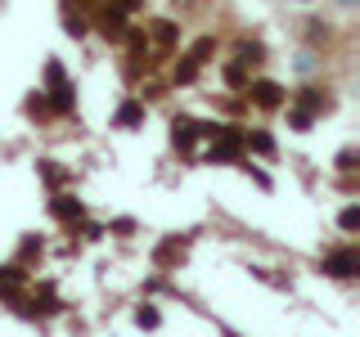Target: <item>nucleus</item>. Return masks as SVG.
I'll list each match as a JSON object with an SVG mask.
<instances>
[{
    "label": "nucleus",
    "instance_id": "nucleus-9",
    "mask_svg": "<svg viewBox=\"0 0 360 337\" xmlns=\"http://www.w3.org/2000/svg\"><path fill=\"white\" fill-rule=\"evenodd\" d=\"M288 104L292 108H302V112H311V117H320V112H329V90H320V86H302L297 95H288Z\"/></svg>",
    "mask_w": 360,
    "mask_h": 337
},
{
    "label": "nucleus",
    "instance_id": "nucleus-26",
    "mask_svg": "<svg viewBox=\"0 0 360 337\" xmlns=\"http://www.w3.org/2000/svg\"><path fill=\"white\" fill-rule=\"evenodd\" d=\"M176 5H180V9H194V5H198V0H176Z\"/></svg>",
    "mask_w": 360,
    "mask_h": 337
},
{
    "label": "nucleus",
    "instance_id": "nucleus-5",
    "mask_svg": "<svg viewBox=\"0 0 360 337\" xmlns=\"http://www.w3.org/2000/svg\"><path fill=\"white\" fill-rule=\"evenodd\" d=\"M50 216L68 225V230H77V225L86 220V202L77 198V194H63V189H54V198H50Z\"/></svg>",
    "mask_w": 360,
    "mask_h": 337
},
{
    "label": "nucleus",
    "instance_id": "nucleus-1",
    "mask_svg": "<svg viewBox=\"0 0 360 337\" xmlns=\"http://www.w3.org/2000/svg\"><path fill=\"white\" fill-rule=\"evenodd\" d=\"M45 95H50L54 117H68V112L77 108V86L68 81V72H63V63H59V59L45 63Z\"/></svg>",
    "mask_w": 360,
    "mask_h": 337
},
{
    "label": "nucleus",
    "instance_id": "nucleus-21",
    "mask_svg": "<svg viewBox=\"0 0 360 337\" xmlns=\"http://www.w3.org/2000/svg\"><path fill=\"white\" fill-rule=\"evenodd\" d=\"M338 230L352 239V234H360V207H342L338 211Z\"/></svg>",
    "mask_w": 360,
    "mask_h": 337
},
{
    "label": "nucleus",
    "instance_id": "nucleus-24",
    "mask_svg": "<svg viewBox=\"0 0 360 337\" xmlns=\"http://www.w3.org/2000/svg\"><path fill=\"white\" fill-rule=\"evenodd\" d=\"M356 162H360V153H356V149H342V153H338V171H342V176H352V171H356Z\"/></svg>",
    "mask_w": 360,
    "mask_h": 337
},
{
    "label": "nucleus",
    "instance_id": "nucleus-20",
    "mask_svg": "<svg viewBox=\"0 0 360 337\" xmlns=\"http://www.w3.org/2000/svg\"><path fill=\"white\" fill-rule=\"evenodd\" d=\"M37 166H41V180H45V189H50V194L68 185V171H63L59 162H37Z\"/></svg>",
    "mask_w": 360,
    "mask_h": 337
},
{
    "label": "nucleus",
    "instance_id": "nucleus-23",
    "mask_svg": "<svg viewBox=\"0 0 360 337\" xmlns=\"http://www.w3.org/2000/svg\"><path fill=\"white\" fill-rule=\"evenodd\" d=\"M284 108H288V126H292V131H311V126H315L311 112H302V108H292V104H284Z\"/></svg>",
    "mask_w": 360,
    "mask_h": 337
},
{
    "label": "nucleus",
    "instance_id": "nucleus-2",
    "mask_svg": "<svg viewBox=\"0 0 360 337\" xmlns=\"http://www.w3.org/2000/svg\"><path fill=\"white\" fill-rule=\"evenodd\" d=\"M243 104H252V108H262V112H279L288 104V90L275 81V77H252L243 90Z\"/></svg>",
    "mask_w": 360,
    "mask_h": 337
},
{
    "label": "nucleus",
    "instance_id": "nucleus-12",
    "mask_svg": "<svg viewBox=\"0 0 360 337\" xmlns=\"http://www.w3.org/2000/svg\"><path fill=\"white\" fill-rule=\"evenodd\" d=\"M234 63H243V67H252V72H257V67L266 63V45L257 41V37H239V41H234Z\"/></svg>",
    "mask_w": 360,
    "mask_h": 337
},
{
    "label": "nucleus",
    "instance_id": "nucleus-13",
    "mask_svg": "<svg viewBox=\"0 0 360 337\" xmlns=\"http://www.w3.org/2000/svg\"><path fill=\"white\" fill-rule=\"evenodd\" d=\"M243 149H248V153H257V157H275V135L262 131V126H257V131H248V126H243Z\"/></svg>",
    "mask_w": 360,
    "mask_h": 337
},
{
    "label": "nucleus",
    "instance_id": "nucleus-6",
    "mask_svg": "<svg viewBox=\"0 0 360 337\" xmlns=\"http://www.w3.org/2000/svg\"><path fill=\"white\" fill-rule=\"evenodd\" d=\"M144 37H149L153 54H172L180 45V22L176 18H153V22H144Z\"/></svg>",
    "mask_w": 360,
    "mask_h": 337
},
{
    "label": "nucleus",
    "instance_id": "nucleus-4",
    "mask_svg": "<svg viewBox=\"0 0 360 337\" xmlns=\"http://www.w3.org/2000/svg\"><path fill=\"white\" fill-rule=\"evenodd\" d=\"M90 22H95V32H99L104 41H112V45H117V41H122V32L131 27L127 14H122L117 5H90Z\"/></svg>",
    "mask_w": 360,
    "mask_h": 337
},
{
    "label": "nucleus",
    "instance_id": "nucleus-7",
    "mask_svg": "<svg viewBox=\"0 0 360 337\" xmlns=\"http://www.w3.org/2000/svg\"><path fill=\"white\" fill-rule=\"evenodd\" d=\"M324 275L342 279V284H347V279H356V275H360V252H356L352 243L338 247V252H329V256H324Z\"/></svg>",
    "mask_w": 360,
    "mask_h": 337
},
{
    "label": "nucleus",
    "instance_id": "nucleus-10",
    "mask_svg": "<svg viewBox=\"0 0 360 337\" xmlns=\"http://www.w3.org/2000/svg\"><path fill=\"white\" fill-rule=\"evenodd\" d=\"M140 121H144V99L140 95H127L117 104V112H112V126H117V131H135Z\"/></svg>",
    "mask_w": 360,
    "mask_h": 337
},
{
    "label": "nucleus",
    "instance_id": "nucleus-18",
    "mask_svg": "<svg viewBox=\"0 0 360 337\" xmlns=\"http://www.w3.org/2000/svg\"><path fill=\"white\" fill-rule=\"evenodd\" d=\"M41 252H45V243H41V234H27V239L18 243V252H14V265L27 270L32 261H41Z\"/></svg>",
    "mask_w": 360,
    "mask_h": 337
},
{
    "label": "nucleus",
    "instance_id": "nucleus-25",
    "mask_svg": "<svg viewBox=\"0 0 360 337\" xmlns=\"http://www.w3.org/2000/svg\"><path fill=\"white\" fill-rule=\"evenodd\" d=\"M108 234H122V239H127V234H135V220H131V216L112 220V225H108Z\"/></svg>",
    "mask_w": 360,
    "mask_h": 337
},
{
    "label": "nucleus",
    "instance_id": "nucleus-3",
    "mask_svg": "<svg viewBox=\"0 0 360 337\" xmlns=\"http://www.w3.org/2000/svg\"><path fill=\"white\" fill-rule=\"evenodd\" d=\"M248 149H243V126H221L212 135V149H207V162H239Z\"/></svg>",
    "mask_w": 360,
    "mask_h": 337
},
{
    "label": "nucleus",
    "instance_id": "nucleus-15",
    "mask_svg": "<svg viewBox=\"0 0 360 337\" xmlns=\"http://www.w3.org/2000/svg\"><path fill=\"white\" fill-rule=\"evenodd\" d=\"M22 112H27L32 121H50V117H54V108H50V95H45V90H32V95L22 99Z\"/></svg>",
    "mask_w": 360,
    "mask_h": 337
},
{
    "label": "nucleus",
    "instance_id": "nucleus-16",
    "mask_svg": "<svg viewBox=\"0 0 360 337\" xmlns=\"http://www.w3.org/2000/svg\"><path fill=\"white\" fill-rule=\"evenodd\" d=\"M63 32H68V37H86V32H90V14L63 0Z\"/></svg>",
    "mask_w": 360,
    "mask_h": 337
},
{
    "label": "nucleus",
    "instance_id": "nucleus-8",
    "mask_svg": "<svg viewBox=\"0 0 360 337\" xmlns=\"http://www.w3.org/2000/svg\"><path fill=\"white\" fill-rule=\"evenodd\" d=\"M198 140H202V135H198V121H194V117H176V121H172V149H176V153L194 157Z\"/></svg>",
    "mask_w": 360,
    "mask_h": 337
},
{
    "label": "nucleus",
    "instance_id": "nucleus-11",
    "mask_svg": "<svg viewBox=\"0 0 360 337\" xmlns=\"http://www.w3.org/2000/svg\"><path fill=\"white\" fill-rule=\"evenodd\" d=\"M180 261H185V239H180V234H172V239H162V243L153 247V265L158 270H172Z\"/></svg>",
    "mask_w": 360,
    "mask_h": 337
},
{
    "label": "nucleus",
    "instance_id": "nucleus-14",
    "mask_svg": "<svg viewBox=\"0 0 360 337\" xmlns=\"http://www.w3.org/2000/svg\"><path fill=\"white\" fill-rule=\"evenodd\" d=\"M221 81L234 90V95H243L248 90V81H252V67H243V63H234V59H225V67H221Z\"/></svg>",
    "mask_w": 360,
    "mask_h": 337
},
{
    "label": "nucleus",
    "instance_id": "nucleus-22",
    "mask_svg": "<svg viewBox=\"0 0 360 337\" xmlns=\"http://www.w3.org/2000/svg\"><path fill=\"white\" fill-rule=\"evenodd\" d=\"M135 324H140V329H158V306L153 301H140V306H135Z\"/></svg>",
    "mask_w": 360,
    "mask_h": 337
},
{
    "label": "nucleus",
    "instance_id": "nucleus-17",
    "mask_svg": "<svg viewBox=\"0 0 360 337\" xmlns=\"http://www.w3.org/2000/svg\"><path fill=\"white\" fill-rule=\"evenodd\" d=\"M198 72H202V67L189 59V54H180V59L172 63V86H194V81H198Z\"/></svg>",
    "mask_w": 360,
    "mask_h": 337
},
{
    "label": "nucleus",
    "instance_id": "nucleus-19",
    "mask_svg": "<svg viewBox=\"0 0 360 337\" xmlns=\"http://www.w3.org/2000/svg\"><path fill=\"white\" fill-rule=\"evenodd\" d=\"M217 50H221V45H217V37H198V41H194V45L185 50V54H189V59H194L198 67H207V63H212V54H217Z\"/></svg>",
    "mask_w": 360,
    "mask_h": 337
}]
</instances>
